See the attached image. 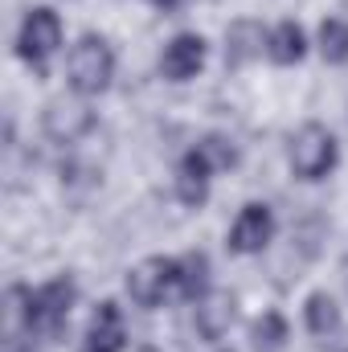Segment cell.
Instances as JSON below:
<instances>
[{
	"mask_svg": "<svg viewBox=\"0 0 348 352\" xmlns=\"http://www.w3.org/2000/svg\"><path fill=\"white\" fill-rule=\"evenodd\" d=\"M62 70H66V90H74L83 98H102L115 82L119 54L102 33H83V37L70 41Z\"/></svg>",
	"mask_w": 348,
	"mask_h": 352,
	"instance_id": "6da1fadb",
	"label": "cell"
},
{
	"mask_svg": "<svg viewBox=\"0 0 348 352\" xmlns=\"http://www.w3.org/2000/svg\"><path fill=\"white\" fill-rule=\"evenodd\" d=\"M336 164H340V140H336V131L328 123L307 119V123H299L291 131V140H287V168H291L295 180L320 184V180H328L336 173Z\"/></svg>",
	"mask_w": 348,
	"mask_h": 352,
	"instance_id": "7a4b0ae2",
	"label": "cell"
},
{
	"mask_svg": "<svg viewBox=\"0 0 348 352\" xmlns=\"http://www.w3.org/2000/svg\"><path fill=\"white\" fill-rule=\"evenodd\" d=\"M66 50L70 45H66V21H62V12L50 8V4L25 8V16L17 21V33H12V54L29 70H45Z\"/></svg>",
	"mask_w": 348,
	"mask_h": 352,
	"instance_id": "3957f363",
	"label": "cell"
},
{
	"mask_svg": "<svg viewBox=\"0 0 348 352\" xmlns=\"http://www.w3.org/2000/svg\"><path fill=\"white\" fill-rule=\"evenodd\" d=\"M37 127H41V135L54 148H78L83 140L94 135V127H98L94 98H83L74 90H62V94L45 98V107L37 115Z\"/></svg>",
	"mask_w": 348,
	"mask_h": 352,
	"instance_id": "277c9868",
	"label": "cell"
},
{
	"mask_svg": "<svg viewBox=\"0 0 348 352\" xmlns=\"http://www.w3.org/2000/svg\"><path fill=\"white\" fill-rule=\"evenodd\" d=\"M123 291H127V299H131L135 307H144V311H156V307H164L168 299H180V295H176V258H168V254H148V258H140V263L127 270Z\"/></svg>",
	"mask_w": 348,
	"mask_h": 352,
	"instance_id": "5b68a950",
	"label": "cell"
},
{
	"mask_svg": "<svg viewBox=\"0 0 348 352\" xmlns=\"http://www.w3.org/2000/svg\"><path fill=\"white\" fill-rule=\"evenodd\" d=\"M78 303V287L70 274H58V278H45L37 287H29V332L33 336H54L70 311Z\"/></svg>",
	"mask_w": 348,
	"mask_h": 352,
	"instance_id": "8992f818",
	"label": "cell"
},
{
	"mask_svg": "<svg viewBox=\"0 0 348 352\" xmlns=\"http://www.w3.org/2000/svg\"><path fill=\"white\" fill-rule=\"evenodd\" d=\"M274 234H279L274 209L266 201H246L238 209V217L230 221V230H226V250L238 254V258H254L274 242Z\"/></svg>",
	"mask_w": 348,
	"mask_h": 352,
	"instance_id": "52a82bcc",
	"label": "cell"
},
{
	"mask_svg": "<svg viewBox=\"0 0 348 352\" xmlns=\"http://www.w3.org/2000/svg\"><path fill=\"white\" fill-rule=\"evenodd\" d=\"M205 62H209V41H205L201 33L184 29V33H173V37L164 41L156 70H160V78H164V82L184 87V82H193V78L205 70Z\"/></svg>",
	"mask_w": 348,
	"mask_h": 352,
	"instance_id": "ba28073f",
	"label": "cell"
},
{
	"mask_svg": "<svg viewBox=\"0 0 348 352\" xmlns=\"http://www.w3.org/2000/svg\"><path fill=\"white\" fill-rule=\"evenodd\" d=\"M242 311H238V295L226 291V287H209L197 303H193V328L201 340L209 344H221L234 328H238Z\"/></svg>",
	"mask_w": 348,
	"mask_h": 352,
	"instance_id": "9c48e42d",
	"label": "cell"
},
{
	"mask_svg": "<svg viewBox=\"0 0 348 352\" xmlns=\"http://www.w3.org/2000/svg\"><path fill=\"white\" fill-rule=\"evenodd\" d=\"M266 33L270 25H262L254 16H238L226 25V37H221V58L230 70H246L266 58Z\"/></svg>",
	"mask_w": 348,
	"mask_h": 352,
	"instance_id": "30bf717a",
	"label": "cell"
},
{
	"mask_svg": "<svg viewBox=\"0 0 348 352\" xmlns=\"http://www.w3.org/2000/svg\"><path fill=\"white\" fill-rule=\"evenodd\" d=\"M127 349V320H123V307L115 299H102L90 316L87 332H83V344L78 352H123Z\"/></svg>",
	"mask_w": 348,
	"mask_h": 352,
	"instance_id": "8fae6325",
	"label": "cell"
},
{
	"mask_svg": "<svg viewBox=\"0 0 348 352\" xmlns=\"http://www.w3.org/2000/svg\"><path fill=\"white\" fill-rule=\"evenodd\" d=\"M213 180H217V173L209 168V160H205L197 148H188V152L176 160V168H173V192H176V201H180V205H188V209H201V205L209 201Z\"/></svg>",
	"mask_w": 348,
	"mask_h": 352,
	"instance_id": "7c38bea8",
	"label": "cell"
},
{
	"mask_svg": "<svg viewBox=\"0 0 348 352\" xmlns=\"http://www.w3.org/2000/svg\"><path fill=\"white\" fill-rule=\"evenodd\" d=\"M312 50H316V45H312L307 29H303L299 21H279V25H270V33H266V62H270V66L291 70V66H299Z\"/></svg>",
	"mask_w": 348,
	"mask_h": 352,
	"instance_id": "4fadbf2b",
	"label": "cell"
},
{
	"mask_svg": "<svg viewBox=\"0 0 348 352\" xmlns=\"http://www.w3.org/2000/svg\"><path fill=\"white\" fill-rule=\"evenodd\" d=\"M299 316H303V332L316 336V340H332V336L345 328V307H340V299H336L332 291H324V287L303 299Z\"/></svg>",
	"mask_w": 348,
	"mask_h": 352,
	"instance_id": "5bb4252c",
	"label": "cell"
},
{
	"mask_svg": "<svg viewBox=\"0 0 348 352\" xmlns=\"http://www.w3.org/2000/svg\"><path fill=\"white\" fill-rule=\"evenodd\" d=\"M213 287V266L201 250H188V254H176V295L197 303L205 291Z\"/></svg>",
	"mask_w": 348,
	"mask_h": 352,
	"instance_id": "9a60e30c",
	"label": "cell"
},
{
	"mask_svg": "<svg viewBox=\"0 0 348 352\" xmlns=\"http://www.w3.org/2000/svg\"><path fill=\"white\" fill-rule=\"evenodd\" d=\"M246 340H250V352H283V349H287V340H291V324H287V316H283V311L266 307L262 316L250 320Z\"/></svg>",
	"mask_w": 348,
	"mask_h": 352,
	"instance_id": "2e32d148",
	"label": "cell"
},
{
	"mask_svg": "<svg viewBox=\"0 0 348 352\" xmlns=\"http://www.w3.org/2000/svg\"><path fill=\"white\" fill-rule=\"evenodd\" d=\"M312 45L324 58V66H348V21L345 16H324L316 25Z\"/></svg>",
	"mask_w": 348,
	"mask_h": 352,
	"instance_id": "e0dca14e",
	"label": "cell"
},
{
	"mask_svg": "<svg viewBox=\"0 0 348 352\" xmlns=\"http://www.w3.org/2000/svg\"><path fill=\"white\" fill-rule=\"evenodd\" d=\"M193 148L209 160V168H213V173H226V168H234V164H238V144H234L230 135H221V131L201 135Z\"/></svg>",
	"mask_w": 348,
	"mask_h": 352,
	"instance_id": "ac0fdd59",
	"label": "cell"
},
{
	"mask_svg": "<svg viewBox=\"0 0 348 352\" xmlns=\"http://www.w3.org/2000/svg\"><path fill=\"white\" fill-rule=\"evenodd\" d=\"M148 4H152L156 12H180V8H184L188 0H148Z\"/></svg>",
	"mask_w": 348,
	"mask_h": 352,
	"instance_id": "d6986e66",
	"label": "cell"
},
{
	"mask_svg": "<svg viewBox=\"0 0 348 352\" xmlns=\"http://www.w3.org/2000/svg\"><path fill=\"white\" fill-rule=\"evenodd\" d=\"M4 352H33V340H21V344H4Z\"/></svg>",
	"mask_w": 348,
	"mask_h": 352,
	"instance_id": "ffe728a7",
	"label": "cell"
},
{
	"mask_svg": "<svg viewBox=\"0 0 348 352\" xmlns=\"http://www.w3.org/2000/svg\"><path fill=\"white\" fill-rule=\"evenodd\" d=\"M345 287H348V258H345Z\"/></svg>",
	"mask_w": 348,
	"mask_h": 352,
	"instance_id": "44dd1931",
	"label": "cell"
},
{
	"mask_svg": "<svg viewBox=\"0 0 348 352\" xmlns=\"http://www.w3.org/2000/svg\"><path fill=\"white\" fill-rule=\"evenodd\" d=\"M340 352H348V349H340Z\"/></svg>",
	"mask_w": 348,
	"mask_h": 352,
	"instance_id": "7402d4cb",
	"label": "cell"
}]
</instances>
